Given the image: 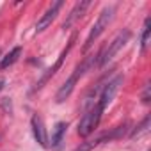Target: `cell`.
Returning <instances> with one entry per match:
<instances>
[{"mask_svg": "<svg viewBox=\"0 0 151 151\" xmlns=\"http://www.w3.org/2000/svg\"><path fill=\"white\" fill-rule=\"evenodd\" d=\"M96 62H98V55H93V57H87L82 64H78L77 68H75V71L71 73V77H69V78L60 86V89L57 91V94H55V101H57V103L66 101V100L71 96V93H73L75 86H77V82L82 78V75H84L86 71H89L93 66H96Z\"/></svg>", "mask_w": 151, "mask_h": 151, "instance_id": "6da1fadb", "label": "cell"}, {"mask_svg": "<svg viewBox=\"0 0 151 151\" xmlns=\"http://www.w3.org/2000/svg\"><path fill=\"white\" fill-rule=\"evenodd\" d=\"M130 37H132V32H130L128 29L121 30V32H119V34H117V36H116V37H114L100 53H98V62H96V66H100V68H101V66H107V64L116 57V53L128 43Z\"/></svg>", "mask_w": 151, "mask_h": 151, "instance_id": "7a4b0ae2", "label": "cell"}, {"mask_svg": "<svg viewBox=\"0 0 151 151\" xmlns=\"http://www.w3.org/2000/svg\"><path fill=\"white\" fill-rule=\"evenodd\" d=\"M114 13H116L114 7H105V9L100 13L96 23L93 25V29H91V32H89V36H87V39H86L84 52H87V50L94 45V41L105 32V29H109V25H110V22H112V18H114Z\"/></svg>", "mask_w": 151, "mask_h": 151, "instance_id": "3957f363", "label": "cell"}, {"mask_svg": "<svg viewBox=\"0 0 151 151\" xmlns=\"http://www.w3.org/2000/svg\"><path fill=\"white\" fill-rule=\"evenodd\" d=\"M101 114H103V109H101L98 103L93 105V107L84 114V117H82L80 123H78V128H77L78 135H80V137H89V135L98 128V124H100V121H101Z\"/></svg>", "mask_w": 151, "mask_h": 151, "instance_id": "277c9868", "label": "cell"}, {"mask_svg": "<svg viewBox=\"0 0 151 151\" xmlns=\"http://www.w3.org/2000/svg\"><path fill=\"white\" fill-rule=\"evenodd\" d=\"M123 75H117V77H114L112 80H109L103 87H101V93H100V100H98V105L105 110L110 103H112V100H114V96H116V93L119 91V87H121V84H123Z\"/></svg>", "mask_w": 151, "mask_h": 151, "instance_id": "5b68a950", "label": "cell"}, {"mask_svg": "<svg viewBox=\"0 0 151 151\" xmlns=\"http://www.w3.org/2000/svg\"><path fill=\"white\" fill-rule=\"evenodd\" d=\"M75 39H77V36H71V39L68 41V46H66V48H64V50L60 52V55L57 57L55 64H53V66H52V68H50V69H48V71H46V73L43 75V77H41V80H39V82L36 84V87H34L36 91H39V89H41V87H43V86H45V84H46V82H48V80L52 78V77H53V75H55V73H57V71L60 69V66H62L64 59L68 57V53L71 52V48H73V45H75Z\"/></svg>", "mask_w": 151, "mask_h": 151, "instance_id": "8992f818", "label": "cell"}, {"mask_svg": "<svg viewBox=\"0 0 151 151\" xmlns=\"http://www.w3.org/2000/svg\"><path fill=\"white\" fill-rule=\"evenodd\" d=\"M123 133H124V126H117V128H114L112 132H107V133L96 137L94 140H89V142L82 144L80 147H77L75 151H91L93 147H96V146H100V144H103V142H109V140H114V139L123 137Z\"/></svg>", "mask_w": 151, "mask_h": 151, "instance_id": "52a82bcc", "label": "cell"}, {"mask_svg": "<svg viewBox=\"0 0 151 151\" xmlns=\"http://www.w3.org/2000/svg\"><path fill=\"white\" fill-rule=\"evenodd\" d=\"M62 0H57V2H53L46 11H45V14L37 20V23H36V32H43V30H46L50 25H52V22L57 18V14H59V11H60V7H62Z\"/></svg>", "mask_w": 151, "mask_h": 151, "instance_id": "ba28073f", "label": "cell"}, {"mask_svg": "<svg viewBox=\"0 0 151 151\" xmlns=\"http://www.w3.org/2000/svg\"><path fill=\"white\" fill-rule=\"evenodd\" d=\"M30 126H32V133H34V139L36 142L41 146V147H48V137H46V128H45V123L43 119L34 114L32 119H30Z\"/></svg>", "mask_w": 151, "mask_h": 151, "instance_id": "9c48e42d", "label": "cell"}, {"mask_svg": "<svg viewBox=\"0 0 151 151\" xmlns=\"http://www.w3.org/2000/svg\"><path fill=\"white\" fill-rule=\"evenodd\" d=\"M91 6V2H89V0H84V2H77V4H75V7L71 9V13H69V16H68V20L62 23V29H69L75 22H77L84 13H86V9Z\"/></svg>", "mask_w": 151, "mask_h": 151, "instance_id": "30bf717a", "label": "cell"}, {"mask_svg": "<svg viewBox=\"0 0 151 151\" xmlns=\"http://www.w3.org/2000/svg\"><path fill=\"white\" fill-rule=\"evenodd\" d=\"M66 128H68V123L64 121H59L55 126H53V132H52V147H59L60 142H62V137L66 133Z\"/></svg>", "mask_w": 151, "mask_h": 151, "instance_id": "8fae6325", "label": "cell"}, {"mask_svg": "<svg viewBox=\"0 0 151 151\" xmlns=\"http://www.w3.org/2000/svg\"><path fill=\"white\" fill-rule=\"evenodd\" d=\"M20 55H22V46H14L9 53H6L2 57V60H0V69H7L9 66H13L20 59Z\"/></svg>", "mask_w": 151, "mask_h": 151, "instance_id": "7c38bea8", "label": "cell"}, {"mask_svg": "<svg viewBox=\"0 0 151 151\" xmlns=\"http://www.w3.org/2000/svg\"><path fill=\"white\" fill-rule=\"evenodd\" d=\"M149 23H151V20L146 18L144 27H142V36H140V50H142V53L147 50V45H149V36H151V27H149Z\"/></svg>", "mask_w": 151, "mask_h": 151, "instance_id": "4fadbf2b", "label": "cell"}, {"mask_svg": "<svg viewBox=\"0 0 151 151\" xmlns=\"http://www.w3.org/2000/svg\"><path fill=\"white\" fill-rule=\"evenodd\" d=\"M147 128H149V116L137 126V130H133L132 132V137H139V135H142L144 132H147Z\"/></svg>", "mask_w": 151, "mask_h": 151, "instance_id": "5bb4252c", "label": "cell"}, {"mask_svg": "<svg viewBox=\"0 0 151 151\" xmlns=\"http://www.w3.org/2000/svg\"><path fill=\"white\" fill-rule=\"evenodd\" d=\"M142 101H144V103L149 101V86H146V91H144V94H142Z\"/></svg>", "mask_w": 151, "mask_h": 151, "instance_id": "9a60e30c", "label": "cell"}, {"mask_svg": "<svg viewBox=\"0 0 151 151\" xmlns=\"http://www.w3.org/2000/svg\"><path fill=\"white\" fill-rule=\"evenodd\" d=\"M4 84H6V80H4V78H0V91L4 89Z\"/></svg>", "mask_w": 151, "mask_h": 151, "instance_id": "2e32d148", "label": "cell"}]
</instances>
